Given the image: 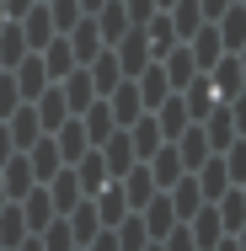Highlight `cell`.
I'll use <instances>...</instances> for the list:
<instances>
[{
	"mask_svg": "<svg viewBox=\"0 0 246 251\" xmlns=\"http://www.w3.org/2000/svg\"><path fill=\"white\" fill-rule=\"evenodd\" d=\"M97 11H102V27H97V32H102V43H118V38L134 27V22H129V11H123V0H102Z\"/></svg>",
	"mask_w": 246,
	"mask_h": 251,
	"instance_id": "obj_6",
	"label": "cell"
},
{
	"mask_svg": "<svg viewBox=\"0 0 246 251\" xmlns=\"http://www.w3.org/2000/svg\"><path fill=\"white\" fill-rule=\"evenodd\" d=\"M97 5H102V0H81V11H97Z\"/></svg>",
	"mask_w": 246,
	"mask_h": 251,
	"instance_id": "obj_16",
	"label": "cell"
},
{
	"mask_svg": "<svg viewBox=\"0 0 246 251\" xmlns=\"http://www.w3.org/2000/svg\"><path fill=\"white\" fill-rule=\"evenodd\" d=\"M188 43H193L188 53H193V64H198V70H209V64H214V59L225 53V43H219V32H214V27H203V32H193Z\"/></svg>",
	"mask_w": 246,
	"mask_h": 251,
	"instance_id": "obj_10",
	"label": "cell"
},
{
	"mask_svg": "<svg viewBox=\"0 0 246 251\" xmlns=\"http://www.w3.org/2000/svg\"><path fill=\"white\" fill-rule=\"evenodd\" d=\"M198 128H203L209 150H230V145H236V107H230V112H209Z\"/></svg>",
	"mask_w": 246,
	"mask_h": 251,
	"instance_id": "obj_3",
	"label": "cell"
},
{
	"mask_svg": "<svg viewBox=\"0 0 246 251\" xmlns=\"http://www.w3.org/2000/svg\"><path fill=\"white\" fill-rule=\"evenodd\" d=\"M219 16H225V27H219V43H225V53H236V49H241V38H246V22H241L246 11L236 5V0H230Z\"/></svg>",
	"mask_w": 246,
	"mask_h": 251,
	"instance_id": "obj_12",
	"label": "cell"
},
{
	"mask_svg": "<svg viewBox=\"0 0 246 251\" xmlns=\"http://www.w3.org/2000/svg\"><path fill=\"white\" fill-rule=\"evenodd\" d=\"M0 27H5V5H0Z\"/></svg>",
	"mask_w": 246,
	"mask_h": 251,
	"instance_id": "obj_17",
	"label": "cell"
},
{
	"mask_svg": "<svg viewBox=\"0 0 246 251\" xmlns=\"http://www.w3.org/2000/svg\"><path fill=\"white\" fill-rule=\"evenodd\" d=\"M81 128H86V145H102V139L118 128V123H112V112H107V97H97L91 107H86V123H81Z\"/></svg>",
	"mask_w": 246,
	"mask_h": 251,
	"instance_id": "obj_8",
	"label": "cell"
},
{
	"mask_svg": "<svg viewBox=\"0 0 246 251\" xmlns=\"http://www.w3.org/2000/svg\"><path fill=\"white\" fill-rule=\"evenodd\" d=\"M11 251H43V241H38V235H27V241H16Z\"/></svg>",
	"mask_w": 246,
	"mask_h": 251,
	"instance_id": "obj_15",
	"label": "cell"
},
{
	"mask_svg": "<svg viewBox=\"0 0 246 251\" xmlns=\"http://www.w3.org/2000/svg\"><path fill=\"white\" fill-rule=\"evenodd\" d=\"M91 208H97L102 230H112V225H118V219L129 214V203H123V187H118V182H107V187H102V198L91 203Z\"/></svg>",
	"mask_w": 246,
	"mask_h": 251,
	"instance_id": "obj_7",
	"label": "cell"
},
{
	"mask_svg": "<svg viewBox=\"0 0 246 251\" xmlns=\"http://www.w3.org/2000/svg\"><path fill=\"white\" fill-rule=\"evenodd\" d=\"M0 208H5V187H0Z\"/></svg>",
	"mask_w": 246,
	"mask_h": 251,
	"instance_id": "obj_18",
	"label": "cell"
},
{
	"mask_svg": "<svg viewBox=\"0 0 246 251\" xmlns=\"http://www.w3.org/2000/svg\"><path fill=\"white\" fill-rule=\"evenodd\" d=\"M86 75H91V86H97V97H107V91H112V86L123 80V70H118V59H112V53H97V64H91Z\"/></svg>",
	"mask_w": 246,
	"mask_h": 251,
	"instance_id": "obj_13",
	"label": "cell"
},
{
	"mask_svg": "<svg viewBox=\"0 0 246 251\" xmlns=\"http://www.w3.org/2000/svg\"><path fill=\"white\" fill-rule=\"evenodd\" d=\"M32 230L22 225V208H0V246H16V241H27Z\"/></svg>",
	"mask_w": 246,
	"mask_h": 251,
	"instance_id": "obj_14",
	"label": "cell"
},
{
	"mask_svg": "<svg viewBox=\"0 0 246 251\" xmlns=\"http://www.w3.org/2000/svg\"><path fill=\"white\" fill-rule=\"evenodd\" d=\"M139 219H145V235H150V241H161V235H166L171 225H182V219H177V208H171V198H166V193H155V198H150L145 208H139Z\"/></svg>",
	"mask_w": 246,
	"mask_h": 251,
	"instance_id": "obj_2",
	"label": "cell"
},
{
	"mask_svg": "<svg viewBox=\"0 0 246 251\" xmlns=\"http://www.w3.org/2000/svg\"><path fill=\"white\" fill-rule=\"evenodd\" d=\"M145 251H161V246H155V241H150V246H145Z\"/></svg>",
	"mask_w": 246,
	"mask_h": 251,
	"instance_id": "obj_19",
	"label": "cell"
},
{
	"mask_svg": "<svg viewBox=\"0 0 246 251\" xmlns=\"http://www.w3.org/2000/svg\"><path fill=\"white\" fill-rule=\"evenodd\" d=\"M59 160H81L86 155V128H81V118H70V123H59Z\"/></svg>",
	"mask_w": 246,
	"mask_h": 251,
	"instance_id": "obj_11",
	"label": "cell"
},
{
	"mask_svg": "<svg viewBox=\"0 0 246 251\" xmlns=\"http://www.w3.org/2000/svg\"><path fill=\"white\" fill-rule=\"evenodd\" d=\"M16 64H22V70L11 75V80H16V97H22V101H32L38 91H43V80H49V70H43V59H27V53H22Z\"/></svg>",
	"mask_w": 246,
	"mask_h": 251,
	"instance_id": "obj_5",
	"label": "cell"
},
{
	"mask_svg": "<svg viewBox=\"0 0 246 251\" xmlns=\"http://www.w3.org/2000/svg\"><path fill=\"white\" fill-rule=\"evenodd\" d=\"M171 145H177V155H182V171H198V166L214 155V150H209V139H203V128H182Z\"/></svg>",
	"mask_w": 246,
	"mask_h": 251,
	"instance_id": "obj_4",
	"label": "cell"
},
{
	"mask_svg": "<svg viewBox=\"0 0 246 251\" xmlns=\"http://www.w3.org/2000/svg\"><path fill=\"white\" fill-rule=\"evenodd\" d=\"M150 182H155V187H161V193H166V187H171V182H177V176H188V171H182V155H177V145H171V139H166V145H161V150L150 155Z\"/></svg>",
	"mask_w": 246,
	"mask_h": 251,
	"instance_id": "obj_1",
	"label": "cell"
},
{
	"mask_svg": "<svg viewBox=\"0 0 246 251\" xmlns=\"http://www.w3.org/2000/svg\"><path fill=\"white\" fill-rule=\"evenodd\" d=\"M49 182H59V187L49 193V198H54V214H70L75 203L86 198V193H81V182H75V171H54Z\"/></svg>",
	"mask_w": 246,
	"mask_h": 251,
	"instance_id": "obj_9",
	"label": "cell"
}]
</instances>
